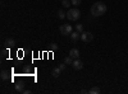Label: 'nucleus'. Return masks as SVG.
Masks as SVG:
<instances>
[{
  "label": "nucleus",
  "instance_id": "1",
  "mask_svg": "<svg viewBox=\"0 0 128 94\" xmlns=\"http://www.w3.org/2000/svg\"><path fill=\"white\" fill-rule=\"evenodd\" d=\"M106 13V5L104 3H95L92 6H91V14L94 17H100V15H104Z\"/></svg>",
  "mask_w": 128,
  "mask_h": 94
},
{
  "label": "nucleus",
  "instance_id": "2",
  "mask_svg": "<svg viewBox=\"0 0 128 94\" xmlns=\"http://www.w3.org/2000/svg\"><path fill=\"white\" fill-rule=\"evenodd\" d=\"M80 17H81V13H80V10L76 9V8L69 9L68 13H67V18H68L69 20H72V22H76V20H78Z\"/></svg>",
  "mask_w": 128,
  "mask_h": 94
},
{
  "label": "nucleus",
  "instance_id": "3",
  "mask_svg": "<svg viewBox=\"0 0 128 94\" xmlns=\"http://www.w3.org/2000/svg\"><path fill=\"white\" fill-rule=\"evenodd\" d=\"M59 32L63 34V36H69L72 32H73V28L70 24H62L60 28H59Z\"/></svg>",
  "mask_w": 128,
  "mask_h": 94
},
{
  "label": "nucleus",
  "instance_id": "4",
  "mask_svg": "<svg viewBox=\"0 0 128 94\" xmlns=\"http://www.w3.org/2000/svg\"><path fill=\"white\" fill-rule=\"evenodd\" d=\"M92 38H94V36L90 32H82L81 33V39L83 41V42H91Z\"/></svg>",
  "mask_w": 128,
  "mask_h": 94
},
{
  "label": "nucleus",
  "instance_id": "5",
  "mask_svg": "<svg viewBox=\"0 0 128 94\" xmlns=\"http://www.w3.org/2000/svg\"><path fill=\"white\" fill-rule=\"evenodd\" d=\"M72 66H73V69H74V70H81V69L83 67V62H82L80 59H76V60L73 61Z\"/></svg>",
  "mask_w": 128,
  "mask_h": 94
},
{
  "label": "nucleus",
  "instance_id": "6",
  "mask_svg": "<svg viewBox=\"0 0 128 94\" xmlns=\"http://www.w3.org/2000/svg\"><path fill=\"white\" fill-rule=\"evenodd\" d=\"M69 56L73 57L74 60H76V59H80V51H78L77 48H72V50L69 51Z\"/></svg>",
  "mask_w": 128,
  "mask_h": 94
},
{
  "label": "nucleus",
  "instance_id": "7",
  "mask_svg": "<svg viewBox=\"0 0 128 94\" xmlns=\"http://www.w3.org/2000/svg\"><path fill=\"white\" fill-rule=\"evenodd\" d=\"M69 37H70V39L73 41V42H77V41L81 38V33L76 31V32H72V33L69 34Z\"/></svg>",
  "mask_w": 128,
  "mask_h": 94
},
{
  "label": "nucleus",
  "instance_id": "8",
  "mask_svg": "<svg viewBox=\"0 0 128 94\" xmlns=\"http://www.w3.org/2000/svg\"><path fill=\"white\" fill-rule=\"evenodd\" d=\"M5 46H6L8 48L14 47V46H16V39H14V38H6V39H5Z\"/></svg>",
  "mask_w": 128,
  "mask_h": 94
},
{
  "label": "nucleus",
  "instance_id": "9",
  "mask_svg": "<svg viewBox=\"0 0 128 94\" xmlns=\"http://www.w3.org/2000/svg\"><path fill=\"white\" fill-rule=\"evenodd\" d=\"M60 72H62V70H60V69H59V66H58V67H55V69H52V71H51V75L54 76V78H59Z\"/></svg>",
  "mask_w": 128,
  "mask_h": 94
},
{
  "label": "nucleus",
  "instance_id": "10",
  "mask_svg": "<svg viewBox=\"0 0 128 94\" xmlns=\"http://www.w3.org/2000/svg\"><path fill=\"white\" fill-rule=\"evenodd\" d=\"M0 78H2V80H3V81L8 80V78H9V72H8V71H5V70H3V71H2V74H0Z\"/></svg>",
  "mask_w": 128,
  "mask_h": 94
},
{
  "label": "nucleus",
  "instance_id": "11",
  "mask_svg": "<svg viewBox=\"0 0 128 94\" xmlns=\"http://www.w3.org/2000/svg\"><path fill=\"white\" fill-rule=\"evenodd\" d=\"M16 90L17 92H23L24 90V84L23 83H18V84L16 85Z\"/></svg>",
  "mask_w": 128,
  "mask_h": 94
},
{
  "label": "nucleus",
  "instance_id": "12",
  "mask_svg": "<svg viewBox=\"0 0 128 94\" xmlns=\"http://www.w3.org/2000/svg\"><path fill=\"white\" fill-rule=\"evenodd\" d=\"M73 61H74V59L70 57V56H67L66 59H64V62H66L67 65H72V64H73Z\"/></svg>",
  "mask_w": 128,
  "mask_h": 94
},
{
  "label": "nucleus",
  "instance_id": "13",
  "mask_svg": "<svg viewBox=\"0 0 128 94\" xmlns=\"http://www.w3.org/2000/svg\"><path fill=\"white\" fill-rule=\"evenodd\" d=\"M99 93H100V89L96 88V87H94V88H91L88 90V94H99Z\"/></svg>",
  "mask_w": 128,
  "mask_h": 94
},
{
  "label": "nucleus",
  "instance_id": "14",
  "mask_svg": "<svg viewBox=\"0 0 128 94\" xmlns=\"http://www.w3.org/2000/svg\"><path fill=\"white\" fill-rule=\"evenodd\" d=\"M62 5L64 8H69V5H72V3H69V0H62Z\"/></svg>",
  "mask_w": 128,
  "mask_h": 94
},
{
  "label": "nucleus",
  "instance_id": "15",
  "mask_svg": "<svg viewBox=\"0 0 128 94\" xmlns=\"http://www.w3.org/2000/svg\"><path fill=\"white\" fill-rule=\"evenodd\" d=\"M58 17L60 19H64V18H67V13H64L63 10H59V12H58Z\"/></svg>",
  "mask_w": 128,
  "mask_h": 94
},
{
  "label": "nucleus",
  "instance_id": "16",
  "mask_svg": "<svg viewBox=\"0 0 128 94\" xmlns=\"http://www.w3.org/2000/svg\"><path fill=\"white\" fill-rule=\"evenodd\" d=\"M49 50H50V51H56V50H58L56 43H51V45H50V47H49Z\"/></svg>",
  "mask_w": 128,
  "mask_h": 94
},
{
  "label": "nucleus",
  "instance_id": "17",
  "mask_svg": "<svg viewBox=\"0 0 128 94\" xmlns=\"http://www.w3.org/2000/svg\"><path fill=\"white\" fill-rule=\"evenodd\" d=\"M76 31H77V32H80V33H82V32H83L82 24H77V26H76Z\"/></svg>",
  "mask_w": 128,
  "mask_h": 94
},
{
  "label": "nucleus",
  "instance_id": "18",
  "mask_svg": "<svg viewBox=\"0 0 128 94\" xmlns=\"http://www.w3.org/2000/svg\"><path fill=\"white\" fill-rule=\"evenodd\" d=\"M70 3H72V5H74V6H78V5L81 4V0H70Z\"/></svg>",
  "mask_w": 128,
  "mask_h": 94
},
{
  "label": "nucleus",
  "instance_id": "19",
  "mask_svg": "<svg viewBox=\"0 0 128 94\" xmlns=\"http://www.w3.org/2000/svg\"><path fill=\"white\" fill-rule=\"evenodd\" d=\"M66 67H67V64H66V62H64V64H62V65H59V69H60L62 71L66 70Z\"/></svg>",
  "mask_w": 128,
  "mask_h": 94
},
{
  "label": "nucleus",
  "instance_id": "20",
  "mask_svg": "<svg viewBox=\"0 0 128 94\" xmlns=\"http://www.w3.org/2000/svg\"><path fill=\"white\" fill-rule=\"evenodd\" d=\"M2 54H3V57L6 56V54H9V48H8V50H3V51H2Z\"/></svg>",
  "mask_w": 128,
  "mask_h": 94
},
{
  "label": "nucleus",
  "instance_id": "21",
  "mask_svg": "<svg viewBox=\"0 0 128 94\" xmlns=\"http://www.w3.org/2000/svg\"><path fill=\"white\" fill-rule=\"evenodd\" d=\"M81 93H82V94H86V93H88V90H84V89H82V90H81Z\"/></svg>",
  "mask_w": 128,
  "mask_h": 94
},
{
  "label": "nucleus",
  "instance_id": "22",
  "mask_svg": "<svg viewBox=\"0 0 128 94\" xmlns=\"http://www.w3.org/2000/svg\"><path fill=\"white\" fill-rule=\"evenodd\" d=\"M24 94H31V90H23Z\"/></svg>",
  "mask_w": 128,
  "mask_h": 94
}]
</instances>
